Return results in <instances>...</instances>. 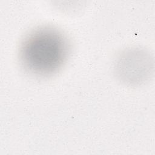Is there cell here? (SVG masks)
<instances>
[{"label": "cell", "instance_id": "6da1fadb", "mask_svg": "<svg viewBox=\"0 0 155 155\" xmlns=\"http://www.w3.org/2000/svg\"><path fill=\"white\" fill-rule=\"evenodd\" d=\"M70 52L67 38L57 29L43 27L28 34L19 48L20 62L30 74L48 77L57 73Z\"/></svg>", "mask_w": 155, "mask_h": 155}]
</instances>
